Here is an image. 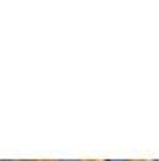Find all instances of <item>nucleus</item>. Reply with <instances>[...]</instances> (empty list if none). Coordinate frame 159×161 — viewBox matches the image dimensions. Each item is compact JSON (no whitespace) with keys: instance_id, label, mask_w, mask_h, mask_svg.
Returning <instances> with one entry per match:
<instances>
[{"instance_id":"7ed1b4c3","label":"nucleus","mask_w":159,"mask_h":161,"mask_svg":"<svg viewBox=\"0 0 159 161\" xmlns=\"http://www.w3.org/2000/svg\"><path fill=\"white\" fill-rule=\"evenodd\" d=\"M154 161H159V159H154Z\"/></svg>"},{"instance_id":"f257e3e1","label":"nucleus","mask_w":159,"mask_h":161,"mask_svg":"<svg viewBox=\"0 0 159 161\" xmlns=\"http://www.w3.org/2000/svg\"><path fill=\"white\" fill-rule=\"evenodd\" d=\"M60 161H79V159H60Z\"/></svg>"},{"instance_id":"20e7f679","label":"nucleus","mask_w":159,"mask_h":161,"mask_svg":"<svg viewBox=\"0 0 159 161\" xmlns=\"http://www.w3.org/2000/svg\"><path fill=\"white\" fill-rule=\"evenodd\" d=\"M0 161H2V159H0Z\"/></svg>"},{"instance_id":"f03ea898","label":"nucleus","mask_w":159,"mask_h":161,"mask_svg":"<svg viewBox=\"0 0 159 161\" xmlns=\"http://www.w3.org/2000/svg\"><path fill=\"white\" fill-rule=\"evenodd\" d=\"M107 161H125V159H107Z\"/></svg>"}]
</instances>
